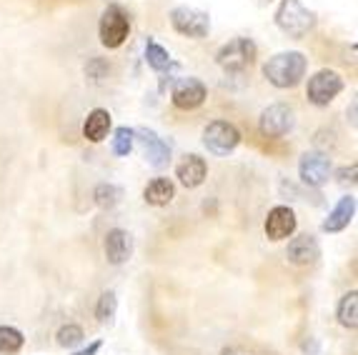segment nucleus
<instances>
[{
    "label": "nucleus",
    "mask_w": 358,
    "mask_h": 355,
    "mask_svg": "<svg viewBox=\"0 0 358 355\" xmlns=\"http://www.w3.org/2000/svg\"><path fill=\"white\" fill-rule=\"evenodd\" d=\"M120 198H123V190H120L118 185L101 183L96 190H93V201H96V205L103 208V210H113V208L120 203Z\"/></svg>",
    "instance_id": "412c9836"
},
{
    "label": "nucleus",
    "mask_w": 358,
    "mask_h": 355,
    "mask_svg": "<svg viewBox=\"0 0 358 355\" xmlns=\"http://www.w3.org/2000/svg\"><path fill=\"white\" fill-rule=\"evenodd\" d=\"M275 25L286 33L288 38H306L310 30L316 28V13L301 3V0H283L278 10H275Z\"/></svg>",
    "instance_id": "f03ea898"
},
{
    "label": "nucleus",
    "mask_w": 358,
    "mask_h": 355,
    "mask_svg": "<svg viewBox=\"0 0 358 355\" xmlns=\"http://www.w3.org/2000/svg\"><path fill=\"white\" fill-rule=\"evenodd\" d=\"M206 98H208V90L198 78H180L171 90V101L178 110H196L203 106Z\"/></svg>",
    "instance_id": "1a4fd4ad"
},
{
    "label": "nucleus",
    "mask_w": 358,
    "mask_h": 355,
    "mask_svg": "<svg viewBox=\"0 0 358 355\" xmlns=\"http://www.w3.org/2000/svg\"><path fill=\"white\" fill-rule=\"evenodd\" d=\"M115 310H118V298H115L113 290H106V293H103V296L98 298V305H96V318H98V323H103V326L113 323Z\"/></svg>",
    "instance_id": "5701e85b"
},
{
    "label": "nucleus",
    "mask_w": 358,
    "mask_h": 355,
    "mask_svg": "<svg viewBox=\"0 0 358 355\" xmlns=\"http://www.w3.org/2000/svg\"><path fill=\"white\" fill-rule=\"evenodd\" d=\"M353 215H356V198H353V196H343L338 203H336L334 210L329 213V218L323 220V231H326V233L346 231L348 223L353 220Z\"/></svg>",
    "instance_id": "dca6fc26"
},
{
    "label": "nucleus",
    "mask_w": 358,
    "mask_h": 355,
    "mask_svg": "<svg viewBox=\"0 0 358 355\" xmlns=\"http://www.w3.org/2000/svg\"><path fill=\"white\" fill-rule=\"evenodd\" d=\"M133 143H136V133L123 125V128H118L113 133V153L123 158V155H128L133 150Z\"/></svg>",
    "instance_id": "393cba45"
},
{
    "label": "nucleus",
    "mask_w": 358,
    "mask_h": 355,
    "mask_svg": "<svg viewBox=\"0 0 358 355\" xmlns=\"http://www.w3.org/2000/svg\"><path fill=\"white\" fill-rule=\"evenodd\" d=\"M171 25H173L176 33L185 38H193V41H201L210 33V15L198 8L178 6L171 10Z\"/></svg>",
    "instance_id": "20e7f679"
},
{
    "label": "nucleus",
    "mask_w": 358,
    "mask_h": 355,
    "mask_svg": "<svg viewBox=\"0 0 358 355\" xmlns=\"http://www.w3.org/2000/svg\"><path fill=\"white\" fill-rule=\"evenodd\" d=\"M301 180H303L308 188H321V185L329 183L331 175V160L329 155L318 153V150H310V153H303L301 158Z\"/></svg>",
    "instance_id": "9d476101"
},
{
    "label": "nucleus",
    "mask_w": 358,
    "mask_h": 355,
    "mask_svg": "<svg viewBox=\"0 0 358 355\" xmlns=\"http://www.w3.org/2000/svg\"><path fill=\"white\" fill-rule=\"evenodd\" d=\"M318 255H321L318 240L313 236H308V233L293 238L286 248V258L293 266H313V263L318 261Z\"/></svg>",
    "instance_id": "4468645a"
},
{
    "label": "nucleus",
    "mask_w": 358,
    "mask_h": 355,
    "mask_svg": "<svg viewBox=\"0 0 358 355\" xmlns=\"http://www.w3.org/2000/svg\"><path fill=\"white\" fill-rule=\"evenodd\" d=\"M256 3H258V6H268L271 0H256Z\"/></svg>",
    "instance_id": "c85d7f7f"
},
{
    "label": "nucleus",
    "mask_w": 358,
    "mask_h": 355,
    "mask_svg": "<svg viewBox=\"0 0 358 355\" xmlns=\"http://www.w3.org/2000/svg\"><path fill=\"white\" fill-rule=\"evenodd\" d=\"M25 338L18 328L10 326H0V355H15L23 348Z\"/></svg>",
    "instance_id": "4be33fe9"
},
{
    "label": "nucleus",
    "mask_w": 358,
    "mask_h": 355,
    "mask_svg": "<svg viewBox=\"0 0 358 355\" xmlns=\"http://www.w3.org/2000/svg\"><path fill=\"white\" fill-rule=\"evenodd\" d=\"M296 125V110L286 103H273L261 113L258 128L266 138H283Z\"/></svg>",
    "instance_id": "0eeeda50"
},
{
    "label": "nucleus",
    "mask_w": 358,
    "mask_h": 355,
    "mask_svg": "<svg viewBox=\"0 0 358 355\" xmlns=\"http://www.w3.org/2000/svg\"><path fill=\"white\" fill-rule=\"evenodd\" d=\"M296 225H299V220H296V213L291 208L275 205L266 218V236H268V240H286L288 236L296 233Z\"/></svg>",
    "instance_id": "ddd939ff"
},
{
    "label": "nucleus",
    "mask_w": 358,
    "mask_h": 355,
    "mask_svg": "<svg viewBox=\"0 0 358 355\" xmlns=\"http://www.w3.org/2000/svg\"><path fill=\"white\" fill-rule=\"evenodd\" d=\"M143 198L148 205H155V208H163L176 198V185L173 180H168V178H155L145 185L143 190Z\"/></svg>",
    "instance_id": "a211bd4d"
},
{
    "label": "nucleus",
    "mask_w": 358,
    "mask_h": 355,
    "mask_svg": "<svg viewBox=\"0 0 358 355\" xmlns=\"http://www.w3.org/2000/svg\"><path fill=\"white\" fill-rule=\"evenodd\" d=\"M241 131L228 120H213L203 131V145L213 155H228L238 148Z\"/></svg>",
    "instance_id": "423d86ee"
},
{
    "label": "nucleus",
    "mask_w": 358,
    "mask_h": 355,
    "mask_svg": "<svg viewBox=\"0 0 358 355\" xmlns=\"http://www.w3.org/2000/svg\"><path fill=\"white\" fill-rule=\"evenodd\" d=\"M258 55V48L251 38H233L218 50L215 63L226 73H243L245 68L253 66V60Z\"/></svg>",
    "instance_id": "7ed1b4c3"
},
{
    "label": "nucleus",
    "mask_w": 358,
    "mask_h": 355,
    "mask_svg": "<svg viewBox=\"0 0 358 355\" xmlns=\"http://www.w3.org/2000/svg\"><path fill=\"white\" fill-rule=\"evenodd\" d=\"M141 140V148H143V155L148 160V166H153L155 171H161V168H168L171 163V145H168L163 138H158L153 131L148 128H138L133 131Z\"/></svg>",
    "instance_id": "9b49d317"
},
{
    "label": "nucleus",
    "mask_w": 358,
    "mask_h": 355,
    "mask_svg": "<svg viewBox=\"0 0 358 355\" xmlns=\"http://www.w3.org/2000/svg\"><path fill=\"white\" fill-rule=\"evenodd\" d=\"M145 63H148V68H153L155 73H166V71H176V68H178V63L171 58V53H168L163 45H158L155 41L145 43Z\"/></svg>",
    "instance_id": "6ab92c4d"
},
{
    "label": "nucleus",
    "mask_w": 358,
    "mask_h": 355,
    "mask_svg": "<svg viewBox=\"0 0 358 355\" xmlns=\"http://www.w3.org/2000/svg\"><path fill=\"white\" fill-rule=\"evenodd\" d=\"M206 175H208V166H206V160L196 153L183 155V160L176 166V178H178L185 188H198V185H203Z\"/></svg>",
    "instance_id": "2eb2a0df"
},
{
    "label": "nucleus",
    "mask_w": 358,
    "mask_h": 355,
    "mask_svg": "<svg viewBox=\"0 0 358 355\" xmlns=\"http://www.w3.org/2000/svg\"><path fill=\"white\" fill-rule=\"evenodd\" d=\"M306 68H308V58L299 50H286V53H275L268 58V63L263 66V75L271 85L275 88H296L303 80Z\"/></svg>",
    "instance_id": "f257e3e1"
},
{
    "label": "nucleus",
    "mask_w": 358,
    "mask_h": 355,
    "mask_svg": "<svg viewBox=\"0 0 358 355\" xmlns=\"http://www.w3.org/2000/svg\"><path fill=\"white\" fill-rule=\"evenodd\" d=\"M336 318H338L341 326L348 328V331H356L358 328V293L356 290H348L346 296L338 300Z\"/></svg>",
    "instance_id": "aec40b11"
},
{
    "label": "nucleus",
    "mask_w": 358,
    "mask_h": 355,
    "mask_svg": "<svg viewBox=\"0 0 358 355\" xmlns=\"http://www.w3.org/2000/svg\"><path fill=\"white\" fill-rule=\"evenodd\" d=\"M131 36V20L120 6H108L101 18V43L110 50L120 48Z\"/></svg>",
    "instance_id": "39448f33"
},
{
    "label": "nucleus",
    "mask_w": 358,
    "mask_h": 355,
    "mask_svg": "<svg viewBox=\"0 0 358 355\" xmlns=\"http://www.w3.org/2000/svg\"><path fill=\"white\" fill-rule=\"evenodd\" d=\"M343 90V78L338 75L336 71H329V68H323L318 71L316 75L308 80V88H306V95H308V101L318 108H326L331 101H334L336 95Z\"/></svg>",
    "instance_id": "6e6552de"
},
{
    "label": "nucleus",
    "mask_w": 358,
    "mask_h": 355,
    "mask_svg": "<svg viewBox=\"0 0 358 355\" xmlns=\"http://www.w3.org/2000/svg\"><path fill=\"white\" fill-rule=\"evenodd\" d=\"M351 125H356V103L351 106Z\"/></svg>",
    "instance_id": "cd10ccee"
},
{
    "label": "nucleus",
    "mask_w": 358,
    "mask_h": 355,
    "mask_svg": "<svg viewBox=\"0 0 358 355\" xmlns=\"http://www.w3.org/2000/svg\"><path fill=\"white\" fill-rule=\"evenodd\" d=\"M103 250H106V258L110 266H123L128 263L133 253V238L123 228H113V231L106 233V240H103Z\"/></svg>",
    "instance_id": "f8f14e48"
},
{
    "label": "nucleus",
    "mask_w": 358,
    "mask_h": 355,
    "mask_svg": "<svg viewBox=\"0 0 358 355\" xmlns=\"http://www.w3.org/2000/svg\"><path fill=\"white\" fill-rule=\"evenodd\" d=\"M101 340H93V343L88 345V348H83V350H78V353H73V355H96L98 350H101Z\"/></svg>",
    "instance_id": "a878e982"
},
{
    "label": "nucleus",
    "mask_w": 358,
    "mask_h": 355,
    "mask_svg": "<svg viewBox=\"0 0 358 355\" xmlns=\"http://www.w3.org/2000/svg\"><path fill=\"white\" fill-rule=\"evenodd\" d=\"M58 345L60 348H76V345H80L85 340V333L80 326H76V323H68V326H63L58 331Z\"/></svg>",
    "instance_id": "b1692460"
},
{
    "label": "nucleus",
    "mask_w": 358,
    "mask_h": 355,
    "mask_svg": "<svg viewBox=\"0 0 358 355\" xmlns=\"http://www.w3.org/2000/svg\"><path fill=\"white\" fill-rule=\"evenodd\" d=\"M303 353H308V355H318V340L316 338H308L303 343Z\"/></svg>",
    "instance_id": "bb28decb"
},
{
    "label": "nucleus",
    "mask_w": 358,
    "mask_h": 355,
    "mask_svg": "<svg viewBox=\"0 0 358 355\" xmlns=\"http://www.w3.org/2000/svg\"><path fill=\"white\" fill-rule=\"evenodd\" d=\"M108 131H110V113L103 110V108H96V110L88 113V118L83 123V138L90 143H101L108 138Z\"/></svg>",
    "instance_id": "f3484780"
}]
</instances>
